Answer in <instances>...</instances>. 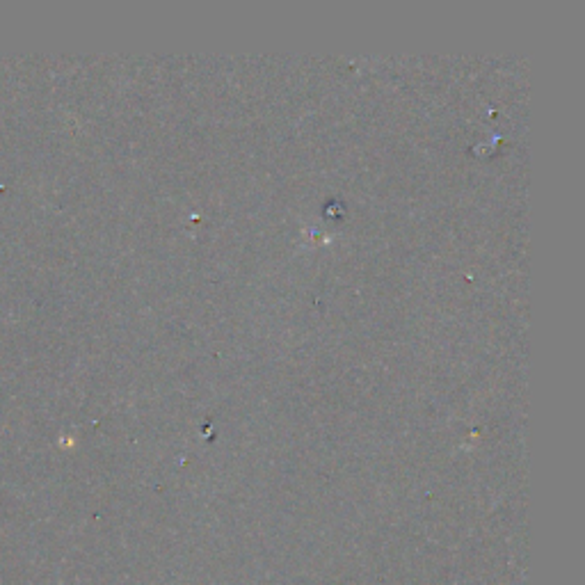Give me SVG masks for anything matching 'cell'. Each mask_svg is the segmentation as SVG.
Wrapping results in <instances>:
<instances>
[{
	"label": "cell",
	"instance_id": "obj_1",
	"mask_svg": "<svg viewBox=\"0 0 585 585\" xmlns=\"http://www.w3.org/2000/svg\"><path fill=\"white\" fill-rule=\"evenodd\" d=\"M0 487H7V485H5V483H0Z\"/></svg>",
	"mask_w": 585,
	"mask_h": 585
}]
</instances>
